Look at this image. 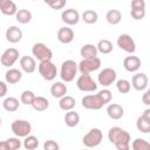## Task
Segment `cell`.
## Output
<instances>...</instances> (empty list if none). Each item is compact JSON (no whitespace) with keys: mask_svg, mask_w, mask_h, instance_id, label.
Instances as JSON below:
<instances>
[{"mask_svg":"<svg viewBox=\"0 0 150 150\" xmlns=\"http://www.w3.org/2000/svg\"><path fill=\"white\" fill-rule=\"evenodd\" d=\"M82 20L88 25H93L98 20V14L94 9H86L82 13Z\"/></svg>","mask_w":150,"mask_h":150,"instance_id":"31","label":"cell"},{"mask_svg":"<svg viewBox=\"0 0 150 150\" xmlns=\"http://www.w3.org/2000/svg\"><path fill=\"white\" fill-rule=\"evenodd\" d=\"M131 86L135 90L142 91L148 87V76L144 73H136L131 79Z\"/></svg>","mask_w":150,"mask_h":150,"instance_id":"14","label":"cell"},{"mask_svg":"<svg viewBox=\"0 0 150 150\" xmlns=\"http://www.w3.org/2000/svg\"><path fill=\"white\" fill-rule=\"evenodd\" d=\"M19 59V50L16 48H7L1 57H0V62L4 67H12Z\"/></svg>","mask_w":150,"mask_h":150,"instance_id":"12","label":"cell"},{"mask_svg":"<svg viewBox=\"0 0 150 150\" xmlns=\"http://www.w3.org/2000/svg\"><path fill=\"white\" fill-rule=\"evenodd\" d=\"M43 149H45V150H59V149H60V145H59L55 141H53V139H48V141L45 142V144H43Z\"/></svg>","mask_w":150,"mask_h":150,"instance_id":"40","label":"cell"},{"mask_svg":"<svg viewBox=\"0 0 150 150\" xmlns=\"http://www.w3.org/2000/svg\"><path fill=\"white\" fill-rule=\"evenodd\" d=\"M33 1H36V0H33Z\"/></svg>","mask_w":150,"mask_h":150,"instance_id":"47","label":"cell"},{"mask_svg":"<svg viewBox=\"0 0 150 150\" xmlns=\"http://www.w3.org/2000/svg\"><path fill=\"white\" fill-rule=\"evenodd\" d=\"M107 114L111 120H121L124 115V109L118 103H110L107 107Z\"/></svg>","mask_w":150,"mask_h":150,"instance_id":"17","label":"cell"},{"mask_svg":"<svg viewBox=\"0 0 150 150\" xmlns=\"http://www.w3.org/2000/svg\"><path fill=\"white\" fill-rule=\"evenodd\" d=\"M123 67L129 73H135L141 67V59L138 56H135V55H130V56H127L124 57L123 60Z\"/></svg>","mask_w":150,"mask_h":150,"instance_id":"15","label":"cell"},{"mask_svg":"<svg viewBox=\"0 0 150 150\" xmlns=\"http://www.w3.org/2000/svg\"><path fill=\"white\" fill-rule=\"evenodd\" d=\"M12 132L18 137H26L32 132V125L26 120H15L11 125Z\"/></svg>","mask_w":150,"mask_h":150,"instance_id":"6","label":"cell"},{"mask_svg":"<svg viewBox=\"0 0 150 150\" xmlns=\"http://www.w3.org/2000/svg\"><path fill=\"white\" fill-rule=\"evenodd\" d=\"M100 67H101V60L97 56L83 59L79 63V70L81 74H90L91 71L97 70Z\"/></svg>","mask_w":150,"mask_h":150,"instance_id":"8","label":"cell"},{"mask_svg":"<svg viewBox=\"0 0 150 150\" xmlns=\"http://www.w3.org/2000/svg\"><path fill=\"white\" fill-rule=\"evenodd\" d=\"M66 4H67V0H54L49 5V7L52 9H62L66 6Z\"/></svg>","mask_w":150,"mask_h":150,"instance_id":"41","label":"cell"},{"mask_svg":"<svg viewBox=\"0 0 150 150\" xmlns=\"http://www.w3.org/2000/svg\"><path fill=\"white\" fill-rule=\"evenodd\" d=\"M21 79H22V73L16 68H9L5 74V81L9 84H15L20 82Z\"/></svg>","mask_w":150,"mask_h":150,"instance_id":"22","label":"cell"},{"mask_svg":"<svg viewBox=\"0 0 150 150\" xmlns=\"http://www.w3.org/2000/svg\"><path fill=\"white\" fill-rule=\"evenodd\" d=\"M76 87L81 91L91 93L97 89V83L93 80V77L89 74H81L76 80Z\"/></svg>","mask_w":150,"mask_h":150,"instance_id":"7","label":"cell"},{"mask_svg":"<svg viewBox=\"0 0 150 150\" xmlns=\"http://www.w3.org/2000/svg\"><path fill=\"white\" fill-rule=\"evenodd\" d=\"M7 94V84L4 81H0V97H5Z\"/></svg>","mask_w":150,"mask_h":150,"instance_id":"44","label":"cell"},{"mask_svg":"<svg viewBox=\"0 0 150 150\" xmlns=\"http://www.w3.org/2000/svg\"><path fill=\"white\" fill-rule=\"evenodd\" d=\"M35 94L32 91V90H25L22 91L21 96H20V101L22 104H26V105H32L33 101L35 100Z\"/></svg>","mask_w":150,"mask_h":150,"instance_id":"37","label":"cell"},{"mask_svg":"<svg viewBox=\"0 0 150 150\" xmlns=\"http://www.w3.org/2000/svg\"><path fill=\"white\" fill-rule=\"evenodd\" d=\"M116 88L121 94H128L131 89V83L125 79H121L116 82Z\"/></svg>","mask_w":150,"mask_h":150,"instance_id":"36","label":"cell"},{"mask_svg":"<svg viewBox=\"0 0 150 150\" xmlns=\"http://www.w3.org/2000/svg\"><path fill=\"white\" fill-rule=\"evenodd\" d=\"M20 67H21V69L25 73L32 74L36 69V61H35L34 57L28 56V55H25V56H22L20 59Z\"/></svg>","mask_w":150,"mask_h":150,"instance_id":"16","label":"cell"},{"mask_svg":"<svg viewBox=\"0 0 150 150\" xmlns=\"http://www.w3.org/2000/svg\"><path fill=\"white\" fill-rule=\"evenodd\" d=\"M32 54L35 59H38L40 62L42 61H49L53 59V52L50 48H48L43 42H38L32 48Z\"/></svg>","mask_w":150,"mask_h":150,"instance_id":"5","label":"cell"},{"mask_svg":"<svg viewBox=\"0 0 150 150\" xmlns=\"http://www.w3.org/2000/svg\"><path fill=\"white\" fill-rule=\"evenodd\" d=\"M103 138V134L98 128H93L90 129L82 138V143L87 148H95L97 146Z\"/></svg>","mask_w":150,"mask_h":150,"instance_id":"3","label":"cell"},{"mask_svg":"<svg viewBox=\"0 0 150 150\" xmlns=\"http://www.w3.org/2000/svg\"><path fill=\"white\" fill-rule=\"evenodd\" d=\"M38 70H39L40 75H41L46 81H53V80L56 77V75H57L56 66L52 62V60L40 62L39 66H38Z\"/></svg>","mask_w":150,"mask_h":150,"instance_id":"4","label":"cell"},{"mask_svg":"<svg viewBox=\"0 0 150 150\" xmlns=\"http://www.w3.org/2000/svg\"><path fill=\"white\" fill-rule=\"evenodd\" d=\"M15 19L19 23L26 25L32 20V13L28 9H19L15 14Z\"/></svg>","mask_w":150,"mask_h":150,"instance_id":"30","label":"cell"},{"mask_svg":"<svg viewBox=\"0 0 150 150\" xmlns=\"http://www.w3.org/2000/svg\"><path fill=\"white\" fill-rule=\"evenodd\" d=\"M22 145L27 150H34V149H36L39 146V139L34 135H28V136L25 137Z\"/></svg>","mask_w":150,"mask_h":150,"instance_id":"34","label":"cell"},{"mask_svg":"<svg viewBox=\"0 0 150 150\" xmlns=\"http://www.w3.org/2000/svg\"><path fill=\"white\" fill-rule=\"evenodd\" d=\"M97 94H98V96L101 97V100H102V102H103L104 104L110 103V101H111V98H112V94H111V91H110L109 89H102V90H100Z\"/></svg>","mask_w":150,"mask_h":150,"instance_id":"38","label":"cell"},{"mask_svg":"<svg viewBox=\"0 0 150 150\" xmlns=\"http://www.w3.org/2000/svg\"><path fill=\"white\" fill-rule=\"evenodd\" d=\"M131 148L134 150H150V143L144 138H136L132 141Z\"/></svg>","mask_w":150,"mask_h":150,"instance_id":"35","label":"cell"},{"mask_svg":"<svg viewBox=\"0 0 150 150\" xmlns=\"http://www.w3.org/2000/svg\"><path fill=\"white\" fill-rule=\"evenodd\" d=\"M79 122H80V115L76 111L69 110V111L66 112V115H64V123H66L67 127L74 128V127H76L79 124Z\"/></svg>","mask_w":150,"mask_h":150,"instance_id":"27","label":"cell"},{"mask_svg":"<svg viewBox=\"0 0 150 150\" xmlns=\"http://www.w3.org/2000/svg\"><path fill=\"white\" fill-rule=\"evenodd\" d=\"M130 15L135 20H142L145 16V9H131Z\"/></svg>","mask_w":150,"mask_h":150,"instance_id":"39","label":"cell"},{"mask_svg":"<svg viewBox=\"0 0 150 150\" xmlns=\"http://www.w3.org/2000/svg\"><path fill=\"white\" fill-rule=\"evenodd\" d=\"M97 47L93 43H87V45H83L80 49V54L83 59H89V57H95L97 56Z\"/></svg>","mask_w":150,"mask_h":150,"instance_id":"24","label":"cell"},{"mask_svg":"<svg viewBox=\"0 0 150 150\" xmlns=\"http://www.w3.org/2000/svg\"><path fill=\"white\" fill-rule=\"evenodd\" d=\"M75 98L71 97V96H68V95H64L63 97L60 98L59 101V107L60 109L64 110V111H69V110H73L75 108Z\"/></svg>","mask_w":150,"mask_h":150,"instance_id":"26","label":"cell"},{"mask_svg":"<svg viewBox=\"0 0 150 150\" xmlns=\"http://www.w3.org/2000/svg\"><path fill=\"white\" fill-rule=\"evenodd\" d=\"M19 100L16 97H13V96H9V97H6L4 101H2V108L6 110V111H9V112H14L19 109Z\"/></svg>","mask_w":150,"mask_h":150,"instance_id":"25","label":"cell"},{"mask_svg":"<svg viewBox=\"0 0 150 150\" xmlns=\"http://www.w3.org/2000/svg\"><path fill=\"white\" fill-rule=\"evenodd\" d=\"M117 74L112 68H104L97 75V81L103 87H109L116 81Z\"/></svg>","mask_w":150,"mask_h":150,"instance_id":"9","label":"cell"},{"mask_svg":"<svg viewBox=\"0 0 150 150\" xmlns=\"http://www.w3.org/2000/svg\"><path fill=\"white\" fill-rule=\"evenodd\" d=\"M131 9H145L144 0H131Z\"/></svg>","mask_w":150,"mask_h":150,"instance_id":"42","label":"cell"},{"mask_svg":"<svg viewBox=\"0 0 150 150\" xmlns=\"http://www.w3.org/2000/svg\"><path fill=\"white\" fill-rule=\"evenodd\" d=\"M97 49L101 54H110L114 49V46L111 43V41L107 40V39H103V40H100L98 43H97Z\"/></svg>","mask_w":150,"mask_h":150,"instance_id":"33","label":"cell"},{"mask_svg":"<svg viewBox=\"0 0 150 150\" xmlns=\"http://www.w3.org/2000/svg\"><path fill=\"white\" fill-rule=\"evenodd\" d=\"M32 107L36 111H45L49 107V101L43 96H36L32 103Z\"/></svg>","mask_w":150,"mask_h":150,"instance_id":"28","label":"cell"},{"mask_svg":"<svg viewBox=\"0 0 150 150\" xmlns=\"http://www.w3.org/2000/svg\"><path fill=\"white\" fill-rule=\"evenodd\" d=\"M61 20L68 26H74L80 21V13L74 8L64 9L61 13Z\"/></svg>","mask_w":150,"mask_h":150,"instance_id":"13","label":"cell"},{"mask_svg":"<svg viewBox=\"0 0 150 150\" xmlns=\"http://www.w3.org/2000/svg\"><path fill=\"white\" fill-rule=\"evenodd\" d=\"M108 139L117 150H129L130 134L120 127H112L108 131Z\"/></svg>","mask_w":150,"mask_h":150,"instance_id":"1","label":"cell"},{"mask_svg":"<svg viewBox=\"0 0 150 150\" xmlns=\"http://www.w3.org/2000/svg\"><path fill=\"white\" fill-rule=\"evenodd\" d=\"M142 115H143L146 120H149V121H150V108H149V109H145V110L143 111V114H142Z\"/></svg>","mask_w":150,"mask_h":150,"instance_id":"45","label":"cell"},{"mask_svg":"<svg viewBox=\"0 0 150 150\" xmlns=\"http://www.w3.org/2000/svg\"><path fill=\"white\" fill-rule=\"evenodd\" d=\"M43 1H45V2H46V4L48 5V6H49V5H50V4H52V2L54 1V0H43Z\"/></svg>","mask_w":150,"mask_h":150,"instance_id":"46","label":"cell"},{"mask_svg":"<svg viewBox=\"0 0 150 150\" xmlns=\"http://www.w3.org/2000/svg\"><path fill=\"white\" fill-rule=\"evenodd\" d=\"M79 70V64L74 60H66L61 64L60 77L63 82H71Z\"/></svg>","mask_w":150,"mask_h":150,"instance_id":"2","label":"cell"},{"mask_svg":"<svg viewBox=\"0 0 150 150\" xmlns=\"http://www.w3.org/2000/svg\"><path fill=\"white\" fill-rule=\"evenodd\" d=\"M142 102L145 104V105H149L150 107V88L145 90V93L142 95Z\"/></svg>","mask_w":150,"mask_h":150,"instance_id":"43","label":"cell"},{"mask_svg":"<svg viewBox=\"0 0 150 150\" xmlns=\"http://www.w3.org/2000/svg\"><path fill=\"white\" fill-rule=\"evenodd\" d=\"M117 46L129 54H134L136 50V43L129 34H121L117 38Z\"/></svg>","mask_w":150,"mask_h":150,"instance_id":"10","label":"cell"},{"mask_svg":"<svg viewBox=\"0 0 150 150\" xmlns=\"http://www.w3.org/2000/svg\"><path fill=\"white\" fill-rule=\"evenodd\" d=\"M104 105V103L102 102L101 97L98 96V94L95 95H86L82 98V107L89 110H100L102 107Z\"/></svg>","mask_w":150,"mask_h":150,"instance_id":"11","label":"cell"},{"mask_svg":"<svg viewBox=\"0 0 150 150\" xmlns=\"http://www.w3.org/2000/svg\"><path fill=\"white\" fill-rule=\"evenodd\" d=\"M20 137H9L6 141L0 142V150H18L21 148V141Z\"/></svg>","mask_w":150,"mask_h":150,"instance_id":"21","label":"cell"},{"mask_svg":"<svg viewBox=\"0 0 150 150\" xmlns=\"http://www.w3.org/2000/svg\"><path fill=\"white\" fill-rule=\"evenodd\" d=\"M0 11L2 14L12 16L15 15L19 9L13 0H0Z\"/></svg>","mask_w":150,"mask_h":150,"instance_id":"18","label":"cell"},{"mask_svg":"<svg viewBox=\"0 0 150 150\" xmlns=\"http://www.w3.org/2000/svg\"><path fill=\"white\" fill-rule=\"evenodd\" d=\"M67 86L62 82V81H59V82H55L52 84L50 87V94L53 97L55 98H61L63 97L66 94H67Z\"/></svg>","mask_w":150,"mask_h":150,"instance_id":"23","label":"cell"},{"mask_svg":"<svg viewBox=\"0 0 150 150\" xmlns=\"http://www.w3.org/2000/svg\"><path fill=\"white\" fill-rule=\"evenodd\" d=\"M57 40L61 43H70L74 40V30L69 27H61L57 30Z\"/></svg>","mask_w":150,"mask_h":150,"instance_id":"19","label":"cell"},{"mask_svg":"<svg viewBox=\"0 0 150 150\" xmlns=\"http://www.w3.org/2000/svg\"><path fill=\"white\" fill-rule=\"evenodd\" d=\"M105 19L110 25H117L122 20V13L118 9H109L105 14Z\"/></svg>","mask_w":150,"mask_h":150,"instance_id":"29","label":"cell"},{"mask_svg":"<svg viewBox=\"0 0 150 150\" xmlns=\"http://www.w3.org/2000/svg\"><path fill=\"white\" fill-rule=\"evenodd\" d=\"M136 128L138 131L148 134V132H150V121L146 120L143 115H141L136 121Z\"/></svg>","mask_w":150,"mask_h":150,"instance_id":"32","label":"cell"},{"mask_svg":"<svg viewBox=\"0 0 150 150\" xmlns=\"http://www.w3.org/2000/svg\"><path fill=\"white\" fill-rule=\"evenodd\" d=\"M6 39L11 43H16L22 39V30L16 26H11L6 30Z\"/></svg>","mask_w":150,"mask_h":150,"instance_id":"20","label":"cell"}]
</instances>
